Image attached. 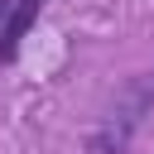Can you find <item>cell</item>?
I'll return each mask as SVG.
<instances>
[{
	"mask_svg": "<svg viewBox=\"0 0 154 154\" xmlns=\"http://www.w3.org/2000/svg\"><path fill=\"white\" fill-rule=\"evenodd\" d=\"M38 10H43V0H14L10 19L0 24V63H14V58H19V43H24L29 24L38 19Z\"/></svg>",
	"mask_w": 154,
	"mask_h": 154,
	"instance_id": "obj_2",
	"label": "cell"
},
{
	"mask_svg": "<svg viewBox=\"0 0 154 154\" xmlns=\"http://www.w3.org/2000/svg\"><path fill=\"white\" fill-rule=\"evenodd\" d=\"M154 111V67L149 72H135L120 91H116V101H111V111L101 116V125L91 130V154H125V144L135 140V130L144 125V116Z\"/></svg>",
	"mask_w": 154,
	"mask_h": 154,
	"instance_id": "obj_1",
	"label": "cell"
}]
</instances>
